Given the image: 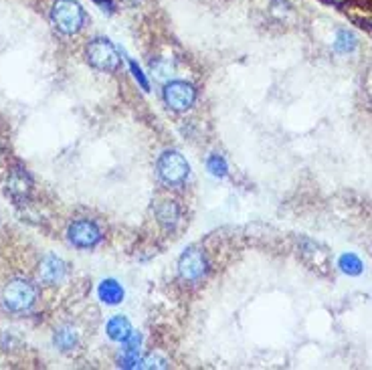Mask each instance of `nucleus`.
Wrapping results in <instances>:
<instances>
[{
	"label": "nucleus",
	"mask_w": 372,
	"mask_h": 370,
	"mask_svg": "<svg viewBox=\"0 0 372 370\" xmlns=\"http://www.w3.org/2000/svg\"><path fill=\"white\" fill-rule=\"evenodd\" d=\"M85 10L77 0H57L51 8V23L63 34H77L85 27Z\"/></svg>",
	"instance_id": "1"
},
{
	"label": "nucleus",
	"mask_w": 372,
	"mask_h": 370,
	"mask_svg": "<svg viewBox=\"0 0 372 370\" xmlns=\"http://www.w3.org/2000/svg\"><path fill=\"white\" fill-rule=\"evenodd\" d=\"M37 302V287L27 279H12L2 289V304L8 311L25 314L34 306Z\"/></svg>",
	"instance_id": "2"
},
{
	"label": "nucleus",
	"mask_w": 372,
	"mask_h": 370,
	"mask_svg": "<svg viewBox=\"0 0 372 370\" xmlns=\"http://www.w3.org/2000/svg\"><path fill=\"white\" fill-rule=\"evenodd\" d=\"M85 57L87 63L92 65L93 69L97 71H105V73H112L120 67V53L118 49L114 47L112 41L107 39H93L90 41V45L85 47Z\"/></svg>",
	"instance_id": "3"
},
{
	"label": "nucleus",
	"mask_w": 372,
	"mask_h": 370,
	"mask_svg": "<svg viewBox=\"0 0 372 370\" xmlns=\"http://www.w3.org/2000/svg\"><path fill=\"white\" fill-rule=\"evenodd\" d=\"M190 174V166L185 156L176 150H168L158 158V176L164 185L180 186L185 185Z\"/></svg>",
	"instance_id": "4"
},
{
	"label": "nucleus",
	"mask_w": 372,
	"mask_h": 370,
	"mask_svg": "<svg viewBox=\"0 0 372 370\" xmlns=\"http://www.w3.org/2000/svg\"><path fill=\"white\" fill-rule=\"evenodd\" d=\"M209 271V261L203 249L190 247L178 259V276L186 283H198Z\"/></svg>",
	"instance_id": "5"
},
{
	"label": "nucleus",
	"mask_w": 372,
	"mask_h": 370,
	"mask_svg": "<svg viewBox=\"0 0 372 370\" xmlns=\"http://www.w3.org/2000/svg\"><path fill=\"white\" fill-rule=\"evenodd\" d=\"M67 239L77 249H92L101 241V229L90 218H79V220L69 225Z\"/></svg>",
	"instance_id": "6"
},
{
	"label": "nucleus",
	"mask_w": 372,
	"mask_h": 370,
	"mask_svg": "<svg viewBox=\"0 0 372 370\" xmlns=\"http://www.w3.org/2000/svg\"><path fill=\"white\" fill-rule=\"evenodd\" d=\"M164 101L174 112H186L196 101V90L186 81H172L164 88Z\"/></svg>",
	"instance_id": "7"
},
{
	"label": "nucleus",
	"mask_w": 372,
	"mask_h": 370,
	"mask_svg": "<svg viewBox=\"0 0 372 370\" xmlns=\"http://www.w3.org/2000/svg\"><path fill=\"white\" fill-rule=\"evenodd\" d=\"M67 274V265L65 261L55 257V255H47L41 265H39V279L45 283V285H57L61 283L63 278Z\"/></svg>",
	"instance_id": "8"
},
{
	"label": "nucleus",
	"mask_w": 372,
	"mask_h": 370,
	"mask_svg": "<svg viewBox=\"0 0 372 370\" xmlns=\"http://www.w3.org/2000/svg\"><path fill=\"white\" fill-rule=\"evenodd\" d=\"M6 188H8V194H10L14 201H25V198H29V194H31L32 190L31 176H29L23 168H14V170L8 174Z\"/></svg>",
	"instance_id": "9"
},
{
	"label": "nucleus",
	"mask_w": 372,
	"mask_h": 370,
	"mask_svg": "<svg viewBox=\"0 0 372 370\" xmlns=\"http://www.w3.org/2000/svg\"><path fill=\"white\" fill-rule=\"evenodd\" d=\"M156 218L160 223V227L164 231H174L178 218H180V211L178 205L174 201H164L158 209H156Z\"/></svg>",
	"instance_id": "10"
},
{
	"label": "nucleus",
	"mask_w": 372,
	"mask_h": 370,
	"mask_svg": "<svg viewBox=\"0 0 372 370\" xmlns=\"http://www.w3.org/2000/svg\"><path fill=\"white\" fill-rule=\"evenodd\" d=\"M99 300L107 306H118L124 300V287L116 279H103L99 285Z\"/></svg>",
	"instance_id": "11"
},
{
	"label": "nucleus",
	"mask_w": 372,
	"mask_h": 370,
	"mask_svg": "<svg viewBox=\"0 0 372 370\" xmlns=\"http://www.w3.org/2000/svg\"><path fill=\"white\" fill-rule=\"evenodd\" d=\"M132 332H134V330H132V324H130V320L124 318V316H116V318H112V320L107 322V336L112 340H116V342H122V344H124L125 340L130 338Z\"/></svg>",
	"instance_id": "12"
},
{
	"label": "nucleus",
	"mask_w": 372,
	"mask_h": 370,
	"mask_svg": "<svg viewBox=\"0 0 372 370\" xmlns=\"http://www.w3.org/2000/svg\"><path fill=\"white\" fill-rule=\"evenodd\" d=\"M356 45H358V41H356L354 32H350L348 29H340V31L336 32L334 49H336L338 53H350V51H354Z\"/></svg>",
	"instance_id": "13"
},
{
	"label": "nucleus",
	"mask_w": 372,
	"mask_h": 370,
	"mask_svg": "<svg viewBox=\"0 0 372 370\" xmlns=\"http://www.w3.org/2000/svg\"><path fill=\"white\" fill-rule=\"evenodd\" d=\"M55 346H57L59 350H63V352L73 350V348L77 346V334H75V330H71V328L57 330V334H55Z\"/></svg>",
	"instance_id": "14"
},
{
	"label": "nucleus",
	"mask_w": 372,
	"mask_h": 370,
	"mask_svg": "<svg viewBox=\"0 0 372 370\" xmlns=\"http://www.w3.org/2000/svg\"><path fill=\"white\" fill-rule=\"evenodd\" d=\"M338 267H340L344 274H348V276L362 274V261L354 253H344L340 257V261H338Z\"/></svg>",
	"instance_id": "15"
},
{
	"label": "nucleus",
	"mask_w": 372,
	"mask_h": 370,
	"mask_svg": "<svg viewBox=\"0 0 372 370\" xmlns=\"http://www.w3.org/2000/svg\"><path fill=\"white\" fill-rule=\"evenodd\" d=\"M209 170H211V174L223 178L227 174V164H225V160L220 156H211L209 158Z\"/></svg>",
	"instance_id": "16"
},
{
	"label": "nucleus",
	"mask_w": 372,
	"mask_h": 370,
	"mask_svg": "<svg viewBox=\"0 0 372 370\" xmlns=\"http://www.w3.org/2000/svg\"><path fill=\"white\" fill-rule=\"evenodd\" d=\"M138 367H144V369H166V367H168V360H164V358H160V356L150 354V356H146L144 360H140V364H138Z\"/></svg>",
	"instance_id": "17"
}]
</instances>
